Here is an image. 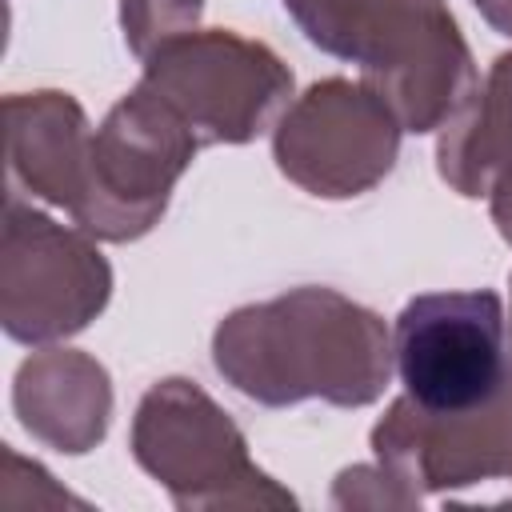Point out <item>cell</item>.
I'll use <instances>...</instances> for the list:
<instances>
[{"mask_svg": "<svg viewBox=\"0 0 512 512\" xmlns=\"http://www.w3.org/2000/svg\"><path fill=\"white\" fill-rule=\"evenodd\" d=\"M396 372L432 416L492 404L512 372L496 292H424L396 320Z\"/></svg>", "mask_w": 512, "mask_h": 512, "instance_id": "1", "label": "cell"}]
</instances>
